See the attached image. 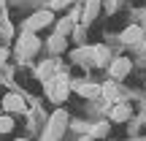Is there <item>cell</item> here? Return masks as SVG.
<instances>
[{
	"instance_id": "6da1fadb",
	"label": "cell",
	"mask_w": 146,
	"mask_h": 141,
	"mask_svg": "<svg viewBox=\"0 0 146 141\" xmlns=\"http://www.w3.org/2000/svg\"><path fill=\"white\" fill-rule=\"evenodd\" d=\"M46 25H52V14H49V11H38V14H33L30 19L25 22V30L35 33V30H41V27H46Z\"/></svg>"
},
{
	"instance_id": "7a4b0ae2",
	"label": "cell",
	"mask_w": 146,
	"mask_h": 141,
	"mask_svg": "<svg viewBox=\"0 0 146 141\" xmlns=\"http://www.w3.org/2000/svg\"><path fill=\"white\" fill-rule=\"evenodd\" d=\"M130 68H133L130 60H127V57H119V60L111 63V76H114V79H125L127 73H130Z\"/></svg>"
},
{
	"instance_id": "3957f363",
	"label": "cell",
	"mask_w": 146,
	"mask_h": 141,
	"mask_svg": "<svg viewBox=\"0 0 146 141\" xmlns=\"http://www.w3.org/2000/svg\"><path fill=\"white\" fill-rule=\"evenodd\" d=\"M3 109L5 111H22V109H25V100H22L16 92H8L3 98Z\"/></svg>"
},
{
	"instance_id": "277c9868",
	"label": "cell",
	"mask_w": 146,
	"mask_h": 141,
	"mask_svg": "<svg viewBox=\"0 0 146 141\" xmlns=\"http://www.w3.org/2000/svg\"><path fill=\"white\" fill-rule=\"evenodd\" d=\"M52 98H54V100H65V98H68V84H65V76H57V84L52 87Z\"/></svg>"
},
{
	"instance_id": "5b68a950",
	"label": "cell",
	"mask_w": 146,
	"mask_h": 141,
	"mask_svg": "<svg viewBox=\"0 0 146 141\" xmlns=\"http://www.w3.org/2000/svg\"><path fill=\"white\" fill-rule=\"evenodd\" d=\"M22 46H25V52L27 54H30V52H35V49H38V38L35 35H33V33H22Z\"/></svg>"
},
{
	"instance_id": "8992f818",
	"label": "cell",
	"mask_w": 146,
	"mask_h": 141,
	"mask_svg": "<svg viewBox=\"0 0 146 141\" xmlns=\"http://www.w3.org/2000/svg\"><path fill=\"white\" fill-rule=\"evenodd\" d=\"M122 41H127V43L141 41V27H127V30L122 33Z\"/></svg>"
},
{
	"instance_id": "52a82bcc",
	"label": "cell",
	"mask_w": 146,
	"mask_h": 141,
	"mask_svg": "<svg viewBox=\"0 0 146 141\" xmlns=\"http://www.w3.org/2000/svg\"><path fill=\"white\" fill-rule=\"evenodd\" d=\"M130 117V106H116L114 111H111V120L114 122H122V120H127Z\"/></svg>"
},
{
	"instance_id": "ba28073f",
	"label": "cell",
	"mask_w": 146,
	"mask_h": 141,
	"mask_svg": "<svg viewBox=\"0 0 146 141\" xmlns=\"http://www.w3.org/2000/svg\"><path fill=\"white\" fill-rule=\"evenodd\" d=\"M98 8H100V0H89V3H87V11H84V22H92L95 14H98Z\"/></svg>"
},
{
	"instance_id": "9c48e42d",
	"label": "cell",
	"mask_w": 146,
	"mask_h": 141,
	"mask_svg": "<svg viewBox=\"0 0 146 141\" xmlns=\"http://www.w3.org/2000/svg\"><path fill=\"white\" fill-rule=\"evenodd\" d=\"M11 128H14V120L8 114H0V133H8Z\"/></svg>"
},
{
	"instance_id": "30bf717a",
	"label": "cell",
	"mask_w": 146,
	"mask_h": 141,
	"mask_svg": "<svg viewBox=\"0 0 146 141\" xmlns=\"http://www.w3.org/2000/svg\"><path fill=\"white\" fill-rule=\"evenodd\" d=\"M49 46H52V52H62V49H65V38L62 35H54L52 41H49Z\"/></svg>"
},
{
	"instance_id": "8fae6325",
	"label": "cell",
	"mask_w": 146,
	"mask_h": 141,
	"mask_svg": "<svg viewBox=\"0 0 146 141\" xmlns=\"http://www.w3.org/2000/svg\"><path fill=\"white\" fill-rule=\"evenodd\" d=\"M95 60H98V63H106V60H108V52H106L103 46H95Z\"/></svg>"
},
{
	"instance_id": "7c38bea8",
	"label": "cell",
	"mask_w": 146,
	"mask_h": 141,
	"mask_svg": "<svg viewBox=\"0 0 146 141\" xmlns=\"http://www.w3.org/2000/svg\"><path fill=\"white\" fill-rule=\"evenodd\" d=\"M81 95H87V98H95V95H98V87L87 84V87H81Z\"/></svg>"
},
{
	"instance_id": "4fadbf2b",
	"label": "cell",
	"mask_w": 146,
	"mask_h": 141,
	"mask_svg": "<svg viewBox=\"0 0 146 141\" xmlns=\"http://www.w3.org/2000/svg\"><path fill=\"white\" fill-rule=\"evenodd\" d=\"M73 0H54V5H57V8H62V5H70Z\"/></svg>"
},
{
	"instance_id": "5bb4252c",
	"label": "cell",
	"mask_w": 146,
	"mask_h": 141,
	"mask_svg": "<svg viewBox=\"0 0 146 141\" xmlns=\"http://www.w3.org/2000/svg\"><path fill=\"white\" fill-rule=\"evenodd\" d=\"M5 57H8V52H5V49H0V65L5 63Z\"/></svg>"
},
{
	"instance_id": "9a60e30c",
	"label": "cell",
	"mask_w": 146,
	"mask_h": 141,
	"mask_svg": "<svg viewBox=\"0 0 146 141\" xmlns=\"http://www.w3.org/2000/svg\"><path fill=\"white\" fill-rule=\"evenodd\" d=\"M16 141H27V138H16Z\"/></svg>"
},
{
	"instance_id": "2e32d148",
	"label": "cell",
	"mask_w": 146,
	"mask_h": 141,
	"mask_svg": "<svg viewBox=\"0 0 146 141\" xmlns=\"http://www.w3.org/2000/svg\"><path fill=\"white\" fill-rule=\"evenodd\" d=\"M0 5H3V0H0Z\"/></svg>"
}]
</instances>
